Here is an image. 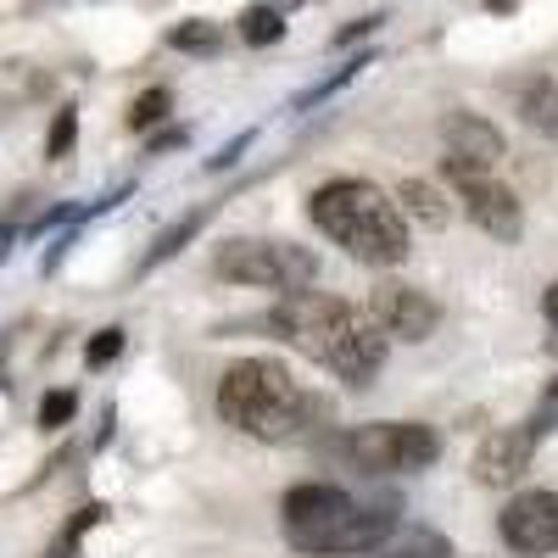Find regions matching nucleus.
Here are the masks:
<instances>
[{"instance_id":"1a4fd4ad","label":"nucleus","mask_w":558,"mask_h":558,"mask_svg":"<svg viewBox=\"0 0 558 558\" xmlns=\"http://www.w3.org/2000/svg\"><path fill=\"white\" fill-rule=\"evenodd\" d=\"M452 184H458V202H463V213H470V223L481 229V235H492L502 246L520 241L525 207H520V196L508 191V184H497L492 173H470V179H452Z\"/></svg>"},{"instance_id":"6ab92c4d","label":"nucleus","mask_w":558,"mask_h":558,"mask_svg":"<svg viewBox=\"0 0 558 558\" xmlns=\"http://www.w3.org/2000/svg\"><path fill=\"white\" fill-rule=\"evenodd\" d=\"M73 134H78V118H73V107H62V112H57V123H51V140H45V157L62 162V157L73 151Z\"/></svg>"},{"instance_id":"f03ea898","label":"nucleus","mask_w":558,"mask_h":558,"mask_svg":"<svg viewBox=\"0 0 558 558\" xmlns=\"http://www.w3.org/2000/svg\"><path fill=\"white\" fill-rule=\"evenodd\" d=\"M318 413L324 402L279 357H241L218 380V418L252 441H291Z\"/></svg>"},{"instance_id":"20e7f679","label":"nucleus","mask_w":558,"mask_h":558,"mask_svg":"<svg viewBox=\"0 0 558 558\" xmlns=\"http://www.w3.org/2000/svg\"><path fill=\"white\" fill-rule=\"evenodd\" d=\"M279 525H286V542L296 553L313 558H330V553H375L397 520L391 508H363L352 492L341 486H324V481H302L286 492L279 502Z\"/></svg>"},{"instance_id":"393cba45","label":"nucleus","mask_w":558,"mask_h":558,"mask_svg":"<svg viewBox=\"0 0 558 558\" xmlns=\"http://www.w3.org/2000/svg\"><path fill=\"white\" fill-rule=\"evenodd\" d=\"M542 313H547V324H558V279L542 291Z\"/></svg>"},{"instance_id":"aec40b11","label":"nucleus","mask_w":558,"mask_h":558,"mask_svg":"<svg viewBox=\"0 0 558 558\" xmlns=\"http://www.w3.org/2000/svg\"><path fill=\"white\" fill-rule=\"evenodd\" d=\"M196 229H202V213H191V218H184L179 229H168V235H162V241L151 246V257H146V268H157L162 257H173V252H179L184 241H191V235H196Z\"/></svg>"},{"instance_id":"dca6fc26","label":"nucleus","mask_w":558,"mask_h":558,"mask_svg":"<svg viewBox=\"0 0 558 558\" xmlns=\"http://www.w3.org/2000/svg\"><path fill=\"white\" fill-rule=\"evenodd\" d=\"M168 107H173V96L157 84V89H146V96H140L134 107H129V129H151V123H162L168 118Z\"/></svg>"},{"instance_id":"5701e85b","label":"nucleus","mask_w":558,"mask_h":558,"mask_svg":"<svg viewBox=\"0 0 558 558\" xmlns=\"http://www.w3.org/2000/svg\"><path fill=\"white\" fill-rule=\"evenodd\" d=\"M553 425H558V380H553V386H547V397H542V413H536V418H531V436H536V441H542V436H547V430H553Z\"/></svg>"},{"instance_id":"b1692460","label":"nucleus","mask_w":558,"mask_h":558,"mask_svg":"<svg viewBox=\"0 0 558 558\" xmlns=\"http://www.w3.org/2000/svg\"><path fill=\"white\" fill-rule=\"evenodd\" d=\"M375 23H380V17H363L357 28H341V34H336V45H352V39H363V34H375Z\"/></svg>"},{"instance_id":"a211bd4d","label":"nucleus","mask_w":558,"mask_h":558,"mask_svg":"<svg viewBox=\"0 0 558 558\" xmlns=\"http://www.w3.org/2000/svg\"><path fill=\"white\" fill-rule=\"evenodd\" d=\"M73 413H78V397L73 391H51V397L39 402V430H62Z\"/></svg>"},{"instance_id":"ddd939ff","label":"nucleus","mask_w":558,"mask_h":558,"mask_svg":"<svg viewBox=\"0 0 558 558\" xmlns=\"http://www.w3.org/2000/svg\"><path fill=\"white\" fill-rule=\"evenodd\" d=\"M391 202H402V207H397L402 218L413 213L418 223H430V229H441V223L452 218V202L436 191V184H425V179H402V191H397Z\"/></svg>"},{"instance_id":"2eb2a0df","label":"nucleus","mask_w":558,"mask_h":558,"mask_svg":"<svg viewBox=\"0 0 558 558\" xmlns=\"http://www.w3.org/2000/svg\"><path fill=\"white\" fill-rule=\"evenodd\" d=\"M279 34H286V23H279L274 7H246V12H241V39H246V45H274Z\"/></svg>"},{"instance_id":"39448f33","label":"nucleus","mask_w":558,"mask_h":558,"mask_svg":"<svg viewBox=\"0 0 558 558\" xmlns=\"http://www.w3.org/2000/svg\"><path fill=\"white\" fill-rule=\"evenodd\" d=\"M213 268L229 286H252V291H279L296 296L318 286V257L296 241H223Z\"/></svg>"},{"instance_id":"f8f14e48","label":"nucleus","mask_w":558,"mask_h":558,"mask_svg":"<svg viewBox=\"0 0 558 558\" xmlns=\"http://www.w3.org/2000/svg\"><path fill=\"white\" fill-rule=\"evenodd\" d=\"M375 558H452V542L441 531H430V525H397L375 547Z\"/></svg>"},{"instance_id":"0eeeda50","label":"nucleus","mask_w":558,"mask_h":558,"mask_svg":"<svg viewBox=\"0 0 558 558\" xmlns=\"http://www.w3.org/2000/svg\"><path fill=\"white\" fill-rule=\"evenodd\" d=\"M368 324H375L380 336L391 341H430L436 336V324H441V307L418 291V286H402V279H380L375 296H368Z\"/></svg>"},{"instance_id":"4be33fe9","label":"nucleus","mask_w":558,"mask_h":558,"mask_svg":"<svg viewBox=\"0 0 558 558\" xmlns=\"http://www.w3.org/2000/svg\"><path fill=\"white\" fill-rule=\"evenodd\" d=\"M118 352H123V330H101L96 341H89V352H84V357H89V368H101V363H112Z\"/></svg>"},{"instance_id":"6e6552de","label":"nucleus","mask_w":558,"mask_h":558,"mask_svg":"<svg viewBox=\"0 0 558 558\" xmlns=\"http://www.w3.org/2000/svg\"><path fill=\"white\" fill-rule=\"evenodd\" d=\"M497 531H502L508 553H520V558L558 553V492H520L497 514Z\"/></svg>"},{"instance_id":"412c9836","label":"nucleus","mask_w":558,"mask_h":558,"mask_svg":"<svg viewBox=\"0 0 558 558\" xmlns=\"http://www.w3.org/2000/svg\"><path fill=\"white\" fill-rule=\"evenodd\" d=\"M96 520H101V508H96V502H89V508H78V520H73L68 531H62V542H57L51 553H45V558H73V547H78V536H84L89 525H96Z\"/></svg>"},{"instance_id":"9b49d317","label":"nucleus","mask_w":558,"mask_h":558,"mask_svg":"<svg viewBox=\"0 0 558 558\" xmlns=\"http://www.w3.org/2000/svg\"><path fill=\"white\" fill-rule=\"evenodd\" d=\"M531 452H536V436L531 425H514V430H492L475 452V481L481 486H514L525 470H531Z\"/></svg>"},{"instance_id":"9d476101","label":"nucleus","mask_w":558,"mask_h":558,"mask_svg":"<svg viewBox=\"0 0 558 558\" xmlns=\"http://www.w3.org/2000/svg\"><path fill=\"white\" fill-rule=\"evenodd\" d=\"M441 140H447V179H470V173H492L502 157H508V140L497 123L475 118V112H452L441 123Z\"/></svg>"},{"instance_id":"7ed1b4c3","label":"nucleus","mask_w":558,"mask_h":558,"mask_svg":"<svg viewBox=\"0 0 558 558\" xmlns=\"http://www.w3.org/2000/svg\"><path fill=\"white\" fill-rule=\"evenodd\" d=\"M307 218L330 235L347 257L368 268H397L408 257V218L397 202L368 179H330L307 196Z\"/></svg>"},{"instance_id":"f3484780","label":"nucleus","mask_w":558,"mask_h":558,"mask_svg":"<svg viewBox=\"0 0 558 558\" xmlns=\"http://www.w3.org/2000/svg\"><path fill=\"white\" fill-rule=\"evenodd\" d=\"M168 45L173 51H218V28L213 23H179L168 34Z\"/></svg>"},{"instance_id":"f257e3e1","label":"nucleus","mask_w":558,"mask_h":558,"mask_svg":"<svg viewBox=\"0 0 558 558\" xmlns=\"http://www.w3.org/2000/svg\"><path fill=\"white\" fill-rule=\"evenodd\" d=\"M268 324L279 341H291L296 352H307L313 363H324L330 375H341L357 391L375 386V375L386 368V336L368 324V313H357L341 296H324V291L279 296Z\"/></svg>"},{"instance_id":"423d86ee","label":"nucleus","mask_w":558,"mask_h":558,"mask_svg":"<svg viewBox=\"0 0 558 558\" xmlns=\"http://www.w3.org/2000/svg\"><path fill=\"white\" fill-rule=\"evenodd\" d=\"M341 458L368 475H418L441 458V436L418 418H375L341 436Z\"/></svg>"},{"instance_id":"4468645a","label":"nucleus","mask_w":558,"mask_h":558,"mask_svg":"<svg viewBox=\"0 0 558 558\" xmlns=\"http://www.w3.org/2000/svg\"><path fill=\"white\" fill-rule=\"evenodd\" d=\"M520 118L536 129V134H558V84L553 78H531L520 89Z\"/></svg>"}]
</instances>
